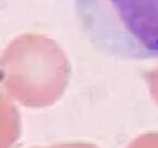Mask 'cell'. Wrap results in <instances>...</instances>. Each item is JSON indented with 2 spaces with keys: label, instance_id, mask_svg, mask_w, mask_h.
<instances>
[{
  "label": "cell",
  "instance_id": "6da1fadb",
  "mask_svg": "<svg viewBox=\"0 0 158 148\" xmlns=\"http://www.w3.org/2000/svg\"><path fill=\"white\" fill-rule=\"evenodd\" d=\"M74 11L80 32L102 54L158 58V0H75Z\"/></svg>",
  "mask_w": 158,
  "mask_h": 148
}]
</instances>
